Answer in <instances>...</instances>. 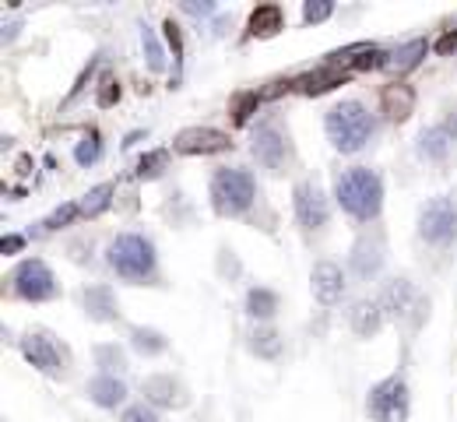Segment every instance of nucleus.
Listing matches in <instances>:
<instances>
[{
	"label": "nucleus",
	"mask_w": 457,
	"mask_h": 422,
	"mask_svg": "<svg viewBox=\"0 0 457 422\" xmlns=\"http://www.w3.org/2000/svg\"><path fill=\"white\" fill-rule=\"evenodd\" d=\"M335 198L352 218L373 222L383 208V184H380V176L373 169L352 166V169H342L335 176Z\"/></svg>",
	"instance_id": "obj_1"
},
{
	"label": "nucleus",
	"mask_w": 457,
	"mask_h": 422,
	"mask_svg": "<svg viewBox=\"0 0 457 422\" xmlns=\"http://www.w3.org/2000/svg\"><path fill=\"white\" fill-rule=\"evenodd\" d=\"M324 130H327L331 145H335L342 155H356L359 148H366V141L373 137L376 120H373V113H369L363 103L345 99V103H338L327 109Z\"/></svg>",
	"instance_id": "obj_2"
},
{
	"label": "nucleus",
	"mask_w": 457,
	"mask_h": 422,
	"mask_svg": "<svg viewBox=\"0 0 457 422\" xmlns=\"http://www.w3.org/2000/svg\"><path fill=\"white\" fill-rule=\"evenodd\" d=\"M109 268L127 282H145L155 275V243L141 232H120L106 250Z\"/></svg>",
	"instance_id": "obj_3"
},
{
	"label": "nucleus",
	"mask_w": 457,
	"mask_h": 422,
	"mask_svg": "<svg viewBox=\"0 0 457 422\" xmlns=\"http://www.w3.org/2000/svg\"><path fill=\"white\" fill-rule=\"evenodd\" d=\"M211 208L218 215H243L257 198V184L247 169H218L211 176Z\"/></svg>",
	"instance_id": "obj_4"
},
{
	"label": "nucleus",
	"mask_w": 457,
	"mask_h": 422,
	"mask_svg": "<svg viewBox=\"0 0 457 422\" xmlns=\"http://www.w3.org/2000/svg\"><path fill=\"white\" fill-rule=\"evenodd\" d=\"M419 236L433 246H451L457 239V201L447 194H437L419 211Z\"/></svg>",
	"instance_id": "obj_5"
},
{
	"label": "nucleus",
	"mask_w": 457,
	"mask_h": 422,
	"mask_svg": "<svg viewBox=\"0 0 457 422\" xmlns=\"http://www.w3.org/2000/svg\"><path fill=\"white\" fill-rule=\"evenodd\" d=\"M366 412L373 422H405L408 419V384L405 377H387L380 380L369 398H366Z\"/></svg>",
	"instance_id": "obj_6"
},
{
	"label": "nucleus",
	"mask_w": 457,
	"mask_h": 422,
	"mask_svg": "<svg viewBox=\"0 0 457 422\" xmlns=\"http://www.w3.org/2000/svg\"><path fill=\"white\" fill-rule=\"evenodd\" d=\"M11 285H14V293H18L21 300H28V303H43V300H53V296L60 293V285H57L50 264L39 261V257L21 261V264L14 268V275H11Z\"/></svg>",
	"instance_id": "obj_7"
},
{
	"label": "nucleus",
	"mask_w": 457,
	"mask_h": 422,
	"mask_svg": "<svg viewBox=\"0 0 457 422\" xmlns=\"http://www.w3.org/2000/svg\"><path fill=\"white\" fill-rule=\"evenodd\" d=\"M18 348H21V356H25L35 370H43V373H50V377L64 373V366H67V352H64L46 331H28V334L18 341Z\"/></svg>",
	"instance_id": "obj_8"
},
{
	"label": "nucleus",
	"mask_w": 457,
	"mask_h": 422,
	"mask_svg": "<svg viewBox=\"0 0 457 422\" xmlns=\"http://www.w3.org/2000/svg\"><path fill=\"white\" fill-rule=\"evenodd\" d=\"M292 205H295V218H299V225H303L306 232L324 229V225H327V218H331L327 194H324V191H320L313 180L295 184V191H292Z\"/></svg>",
	"instance_id": "obj_9"
},
{
	"label": "nucleus",
	"mask_w": 457,
	"mask_h": 422,
	"mask_svg": "<svg viewBox=\"0 0 457 422\" xmlns=\"http://www.w3.org/2000/svg\"><path fill=\"white\" fill-rule=\"evenodd\" d=\"M173 148L180 155H218V152L232 148V141L225 130H215V127H186L177 134Z\"/></svg>",
	"instance_id": "obj_10"
},
{
	"label": "nucleus",
	"mask_w": 457,
	"mask_h": 422,
	"mask_svg": "<svg viewBox=\"0 0 457 422\" xmlns=\"http://www.w3.org/2000/svg\"><path fill=\"white\" fill-rule=\"evenodd\" d=\"M141 395L152 409H183L190 402L186 387H183L177 377L169 373H155V377H145L141 380Z\"/></svg>",
	"instance_id": "obj_11"
},
{
	"label": "nucleus",
	"mask_w": 457,
	"mask_h": 422,
	"mask_svg": "<svg viewBox=\"0 0 457 422\" xmlns=\"http://www.w3.org/2000/svg\"><path fill=\"white\" fill-rule=\"evenodd\" d=\"M310 289H313V300L320 307H335L345 296V271L335 261H320L310 271Z\"/></svg>",
	"instance_id": "obj_12"
},
{
	"label": "nucleus",
	"mask_w": 457,
	"mask_h": 422,
	"mask_svg": "<svg viewBox=\"0 0 457 422\" xmlns=\"http://www.w3.org/2000/svg\"><path fill=\"white\" fill-rule=\"evenodd\" d=\"M250 152H254V159H257L264 169L278 173V169L285 166V159H288V141H285V134L274 130V127H257Z\"/></svg>",
	"instance_id": "obj_13"
},
{
	"label": "nucleus",
	"mask_w": 457,
	"mask_h": 422,
	"mask_svg": "<svg viewBox=\"0 0 457 422\" xmlns=\"http://www.w3.org/2000/svg\"><path fill=\"white\" fill-rule=\"evenodd\" d=\"M327 60H331V64H338V67H345L349 74H356V71H369V67H387V53H383L376 43H356V46H345V50L331 53Z\"/></svg>",
	"instance_id": "obj_14"
},
{
	"label": "nucleus",
	"mask_w": 457,
	"mask_h": 422,
	"mask_svg": "<svg viewBox=\"0 0 457 422\" xmlns=\"http://www.w3.org/2000/svg\"><path fill=\"white\" fill-rule=\"evenodd\" d=\"M349 78H352V74H349L345 67H338V64L324 60L317 71H310V74L295 78L292 85H295L299 92H306V96H324V92H331L335 85H342V82H349Z\"/></svg>",
	"instance_id": "obj_15"
},
{
	"label": "nucleus",
	"mask_w": 457,
	"mask_h": 422,
	"mask_svg": "<svg viewBox=\"0 0 457 422\" xmlns=\"http://www.w3.org/2000/svg\"><path fill=\"white\" fill-rule=\"evenodd\" d=\"M380 310L390 316H405L415 303V285L408 278H390L383 289H380Z\"/></svg>",
	"instance_id": "obj_16"
},
{
	"label": "nucleus",
	"mask_w": 457,
	"mask_h": 422,
	"mask_svg": "<svg viewBox=\"0 0 457 422\" xmlns=\"http://www.w3.org/2000/svg\"><path fill=\"white\" fill-rule=\"evenodd\" d=\"M82 303H85V314L98 324H109L120 316V303H116V293L109 285H89L82 293Z\"/></svg>",
	"instance_id": "obj_17"
},
{
	"label": "nucleus",
	"mask_w": 457,
	"mask_h": 422,
	"mask_svg": "<svg viewBox=\"0 0 457 422\" xmlns=\"http://www.w3.org/2000/svg\"><path fill=\"white\" fill-rule=\"evenodd\" d=\"M85 395H89V402H95L98 409H116V405H123V398H127V384H123L120 377L98 373V377L89 380Z\"/></svg>",
	"instance_id": "obj_18"
},
{
	"label": "nucleus",
	"mask_w": 457,
	"mask_h": 422,
	"mask_svg": "<svg viewBox=\"0 0 457 422\" xmlns=\"http://www.w3.org/2000/svg\"><path fill=\"white\" fill-rule=\"evenodd\" d=\"M380 106H383V113H387L394 123H405V120L412 116V109H415V92H412L408 85L394 82V85H387V89L380 92Z\"/></svg>",
	"instance_id": "obj_19"
},
{
	"label": "nucleus",
	"mask_w": 457,
	"mask_h": 422,
	"mask_svg": "<svg viewBox=\"0 0 457 422\" xmlns=\"http://www.w3.org/2000/svg\"><path fill=\"white\" fill-rule=\"evenodd\" d=\"M426 53H429V43H426V39H408V43H401L394 53H387V67H390L394 74H408V71H415V67L422 64Z\"/></svg>",
	"instance_id": "obj_20"
},
{
	"label": "nucleus",
	"mask_w": 457,
	"mask_h": 422,
	"mask_svg": "<svg viewBox=\"0 0 457 422\" xmlns=\"http://www.w3.org/2000/svg\"><path fill=\"white\" fill-rule=\"evenodd\" d=\"M451 145H454V130L447 127V123H437V127H426L422 134H419V155L422 159H447V152H451Z\"/></svg>",
	"instance_id": "obj_21"
},
{
	"label": "nucleus",
	"mask_w": 457,
	"mask_h": 422,
	"mask_svg": "<svg viewBox=\"0 0 457 422\" xmlns=\"http://www.w3.org/2000/svg\"><path fill=\"white\" fill-rule=\"evenodd\" d=\"M285 28V11L278 4H261L250 11V35L257 39H272Z\"/></svg>",
	"instance_id": "obj_22"
},
{
	"label": "nucleus",
	"mask_w": 457,
	"mask_h": 422,
	"mask_svg": "<svg viewBox=\"0 0 457 422\" xmlns=\"http://www.w3.org/2000/svg\"><path fill=\"white\" fill-rule=\"evenodd\" d=\"M349 324H352V331H356L359 338H373V334L380 331V324H383L380 303H376V300H359V303L349 310Z\"/></svg>",
	"instance_id": "obj_23"
},
{
	"label": "nucleus",
	"mask_w": 457,
	"mask_h": 422,
	"mask_svg": "<svg viewBox=\"0 0 457 422\" xmlns=\"http://www.w3.org/2000/svg\"><path fill=\"white\" fill-rule=\"evenodd\" d=\"M380 264H383V246L376 239H359L356 250H352V271L359 278H369V275L380 271Z\"/></svg>",
	"instance_id": "obj_24"
},
{
	"label": "nucleus",
	"mask_w": 457,
	"mask_h": 422,
	"mask_svg": "<svg viewBox=\"0 0 457 422\" xmlns=\"http://www.w3.org/2000/svg\"><path fill=\"white\" fill-rule=\"evenodd\" d=\"M130 345L141 352V356H162L166 348H169V338L162 334V331H155V327H130Z\"/></svg>",
	"instance_id": "obj_25"
},
{
	"label": "nucleus",
	"mask_w": 457,
	"mask_h": 422,
	"mask_svg": "<svg viewBox=\"0 0 457 422\" xmlns=\"http://www.w3.org/2000/svg\"><path fill=\"white\" fill-rule=\"evenodd\" d=\"M247 314L254 316V320H272L278 314V296H274L272 289H264V285H254L247 293Z\"/></svg>",
	"instance_id": "obj_26"
},
{
	"label": "nucleus",
	"mask_w": 457,
	"mask_h": 422,
	"mask_svg": "<svg viewBox=\"0 0 457 422\" xmlns=\"http://www.w3.org/2000/svg\"><path fill=\"white\" fill-rule=\"evenodd\" d=\"M250 352L261 359H278L281 356V334L274 327H257L250 334Z\"/></svg>",
	"instance_id": "obj_27"
},
{
	"label": "nucleus",
	"mask_w": 457,
	"mask_h": 422,
	"mask_svg": "<svg viewBox=\"0 0 457 422\" xmlns=\"http://www.w3.org/2000/svg\"><path fill=\"white\" fill-rule=\"evenodd\" d=\"M113 194H116V187H113V184H98V187H91L89 194L82 198V215H85V218H98L102 211L113 205Z\"/></svg>",
	"instance_id": "obj_28"
},
{
	"label": "nucleus",
	"mask_w": 457,
	"mask_h": 422,
	"mask_svg": "<svg viewBox=\"0 0 457 422\" xmlns=\"http://www.w3.org/2000/svg\"><path fill=\"white\" fill-rule=\"evenodd\" d=\"M95 366H102V373L116 377L127 370V352L120 345H95Z\"/></svg>",
	"instance_id": "obj_29"
},
{
	"label": "nucleus",
	"mask_w": 457,
	"mask_h": 422,
	"mask_svg": "<svg viewBox=\"0 0 457 422\" xmlns=\"http://www.w3.org/2000/svg\"><path fill=\"white\" fill-rule=\"evenodd\" d=\"M166 162H169V152L155 148V152H148V155H141V159H138L134 176H138V180H155V176L166 169Z\"/></svg>",
	"instance_id": "obj_30"
},
{
	"label": "nucleus",
	"mask_w": 457,
	"mask_h": 422,
	"mask_svg": "<svg viewBox=\"0 0 457 422\" xmlns=\"http://www.w3.org/2000/svg\"><path fill=\"white\" fill-rule=\"evenodd\" d=\"M257 106H261V92H257V89L240 92V96L232 99V109H229V113H232V123H240V127H243V123L257 113Z\"/></svg>",
	"instance_id": "obj_31"
},
{
	"label": "nucleus",
	"mask_w": 457,
	"mask_h": 422,
	"mask_svg": "<svg viewBox=\"0 0 457 422\" xmlns=\"http://www.w3.org/2000/svg\"><path fill=\"white\" fill-rule=\"evenodd\" d=\"M98 155H102V137H98V130H89L78 141V148H75V162L78 166H91V162H98Z\"/></svg>",
	"instance_id": "obj_32"
},
{
	"label": "nucleus",
	"mask_w": 457,
	"mask_h": 422,
	"mask_svg": "<svg viewBox=\"0 0 457 422\" xmlns=\"http://www.w3.org/2000/svg\"><path fill=\"white\" fill-rule=\"evenodd\" d=\"M78 215H82V205H78V201H67V205H60V208L53 211V215H46V218H43V229H46V232L67 229V225H71Z\"/></svg>",
	"instance_id": "obj_33"
},
{
	"label": "nucleus",
	"mask_w": 457,
	"mask_h": 422,
	"mask_svg": "<svg viewBox=\"0 0 457 422\" xmlns=\"http://www.w3.org/2000/svg\"><path fill=\"white\" fill-rule=\"evenodd\" d=\"M141 43H145L148 67H152V71H162V67H166V53H162V46H159V39H155V32H152L148 25H141Z\"/></svg>",
	"instance_id": "obj_34"
},
{
	"label": "nucleus",
	"mask_w": 457,
	"mask_h": 422,
	"mask_svg": "<svg viewBox=\"0 0 457 422\" xmlns=\"http://www.w3.org/2000/svg\"><path fill=\"white\" fill-rule=\"evenodd\" d=\"M331 14H335V4H331V0H306V4H303V21H306V25L327 21Z\"/></svg>",
	"instance_id": "obj_35"
},
{
	"label": "nucleus",
	"mask_w": 457,
	"mask_h": 422,
	"mask_svg": "<svg viewBox=\"0 0 457 422\" xmlns=\"http://www.w3.org/2000/svg\"><path fill=\"white\" fill-rule=\"evenodd\" d=\"M120 422H159V412L148 402H141V405H127Z\"/></svg>",
	"instance_id": "obj_36"
},
{
	"label": "nucleus",
	"mask_w": 457,
	"mask_h": 422,
	"mask_svg": "<svg viewBox=\"0 0 457 422\" xmlns=\"http://www.w3.org/2000/svg\"><path fill=\"white\" fill-rule=\"evenodd\" d=\"M162 32H166V43L173 46V57H177V64L183 60V32H180V25L173 21V18H166L162 21Z\"/></svg>",
	"instance_id": "obj_37"
},
{
	"label": "nucleus",
	"mask_w": 457,
	"mask_h": 422,
	"mask_svg": "<svg viewBox=\"0 0 457 422\" xmlns=\"http://www.w3.org/2000/svg\"><path fill=\"white\" fill-rule=\"evenodd\" d=\"M98 106H113L120 99V82L116 78H102V85H98Z\"/></svg>",
	"instance_id": "obj_38"
},
{
	"label": "nucleus",
	"mask_w": 457,
	"mask_h": 422,
	"mask_svg": "<svg viewBox=\"0 0 457 422\" xmlns=\"http://www.w3.org/2000/svg\"><path fill=\"white\" fill-rule=\"evenodd\" d=\"M437 53H440V57H451V53H457V28H454V32H444V35L437 39Z\"/></svg>",
	"instance_id": "obj_39"
},
{
	"label": "nucleus",
	"mask_w": 457,
	"mask_h": 422,
	"mask_svg": "<svg viewBox=\"0 0 457 422\" xmlns=\"http://www.w3.org/2000/svg\"><path fill=\"white\" fill-rule=\"evenodd\" d=\"M21 246H25V236H18V232H11V236L0 239V250H4V254H18Z\"/></svg>",
	"instance_id": "obj_40"
},
{
	"label": "nucleus",
	"mask_w": 457,
	"mask_h": 422,
	"mask_svg": "<svg viewBox=\"0 0 457 422\" xmlns=\"http://www.w3.org/2000/svg\"><path fill=\"white\" fill-rule=\"evenodd\" d=\"M183 11H190V14H211V11H215V4H190V0H186V4H183Z\"/></svg>",
	"instance_id": "obj_41"
}]
</instances>
